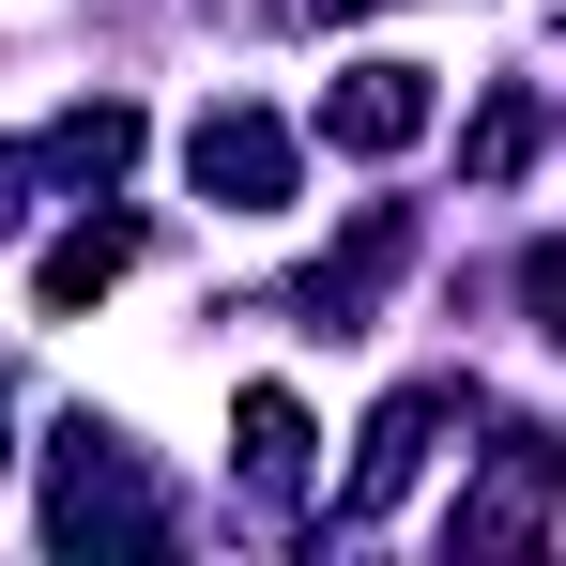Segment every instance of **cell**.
Returning <instances> with one entry per match:
<instances>
[{
	"instance_id": "6da1fadb",
	"label": "cell",
	"mask_w": 566,
	"mask_h": 566,
	"mask_svg": "<svg viewBox=\"0 0 566 566\" xmlns=\"http://www.w3.org/2000/svg\"><path fill=\"white\" fill-rule=\"evenodd\" d=\"M46 536L62 552H123V536H154V490H138V460H123V429H62V474H46Z\"/></svg>"
},
{
	"instance_id": "7a4b0ae2",
	"label": "cell",
	"mask_w": 566,
	"mask_h": 566,
	"mask_svg": "<svg viewBox=\"0 0 566 566\" xmlns=\"http://www.w3.org/2000/svg\"><path fill=\"white\" fill-rule=\"evenodd\" d=\"M185 169H199V199H230V214H291V138L261 123V107H199Z\"/></svg>"
},
{
	"instance_id": "3957f363",
	"label": "cell",
	"mask_w": 566,
	"mask_h": 566,
	"mask_svg": "<svg viewBox=\"0 0 566 566\" xmlns=\"http://www.w3.org/2000/svg\"><path fill=\"white\" fill-rule=\"evenodd\" d=\"M552 490H566L552 429H505V460L474 474V505H460V566H474V552H521V536L552 521Z\"/></svg>"
},
{
	"instance_id": "277c9868",
	"label": "cell",
	"mask_w": 566,
	"mask_h": 566,
	"mask_svg": "<svg viewBox=\"0 0 566 566\" xmlns=\"http://www.w3.org/2000/svg\"><path fill=\"white\" fill-rule=\"evenodd\" d=\"M322 138H337V154H413V138H429V62H353V77L322 93Z\"/></svg>"
},
{
	"instance_id": "5b68a950",
	"label": "cell",
	"mask_w": 566,
	"mask_h": 566,
	"mask_svg": "<svg viewBox=\"0 0 566 566\" xmlns=\"http://www.w3.org/2000/svg\"><path fill=\"white\" fill-rule=\"evenodd\" d=\"M444 413H460L444 382H413V398H382V413H368V460H353V490H337V521H382V505L413 490V460H429V429H444Z\"/></svg>"
},
{
	"instance_id": "8992f818",
	"label": "cell",
	"mask_w": 566,
	"mask_h": 566,
	"mask_svg": "<svg viewBox=\"0 0 566 566\" xmlns=\"http://www.w3.org/2000/svg\"><path fill=\"white\" fill-rule=\"evenodd\" d=\"M398 245H413V230H398V214H368V230H353V245H337V261L306 276V322H322V337H353V306L398 276Z\"/></svg>"
},
{
	"instance_id": "52a82bcc",
	"label": "cell",
	"mask_w": 566,
	"mask_h": 566,
	"mask_svg": "<svg viewBox=\"0 0 566 566\" xmlns=\"http://www.w3.org/2000/svg\"><path fill=\"white\" fill-rule=\"evenodd\" d=\"M230 429H245V474H261V490H306V398H291V382H245V413H230Z\"/></svg>"
},
{
	"instance_id": "ba28073f",
	"label": "cell",
	"mask_w": 566,
	"mask_h": 566,
	"mask_svg": "<svg viewBox=\"0 0 566 566\" xmlns=\"http://www.w3.org/2000/svg\"><path fill=\"white\" fill-rule=\"evenodd\" d=\"M123 261H138V230H123V214H93V230H62V245H46V276H31V291H46V306L77 322V306H93Z\"/></svg>"
},
{
	"instance_id": "9c48e42d",
	"label": "cell",
	"mask_w": 566,
	"mask_h": 566,
	"mask_svg": "<svg viewBox=\"0 0 566 566\" xmlns=\"http://www.w3.org/2000/svg\"><path fill=\"white\" fill-rule=\"evenodd\" d=\"M46 169L123 185V169H138V107H62V123H46Z\"/></svg>"
},
{
	"instance_id": "30bf717a",
	"label": "cell",
	"mask_w": 566,
	"mask_h": 566,
	"mask_svg": "<svg viewBox=\"0 0 566 566\" xmlns=\"http://www.w3.org/2000/svg\"><path fill=\"white\" fill-rule=\"evenodd\" d=\"M521 154H536V107H521V93H490V107H474V138H460V169H474V185H505Z\"/></svg>"
},
{
	"instance_id": "8fae6325",
	"label": "cell",
	"mask_w": 566,
	"mask_h": 566,
	"mask_svg": "<svg viewBox=\"0 0 566 566\" xmlns=\"http://www.w3.org/2000/svg\"><path fill=\"white\" fill-rule=\"evenodd\" d=\"M521 306H536V337H566V245H536V261H521Z\"/></svg>"
},
{
	"instance_id": "7c38bea8",
	"label": "cell",
	"mask_w": 566,
	"mask_h": 566,
	"mask_svg": "<svg viewBox=\"0 0 566 566\" xmlns=\"http://www.w3.org/2000/svg\"><path fill=\"white\" fill-rule=\"evenodd\" d=\"M0 460H15V444H0Z\"/></svg>"
}]
</instances>
